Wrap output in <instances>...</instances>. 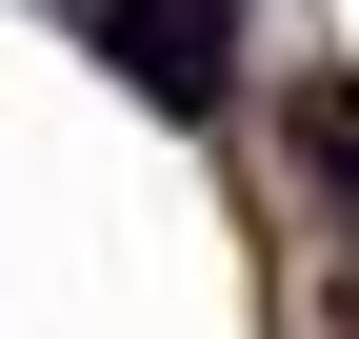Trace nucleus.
Here are the masks:
<instances>
[{"label": "nucleus", "mask_w": 359, "mask_h": 339, "mask_svg": "<svg viewBox=\"0 0 359 339\" xmlns=\"http://www.w3.org/2000/svg\"><path fill=\"white\" fill-rule=\"evenodd\" d=\"M100 60L140 80L160 120H219L240 100V0H100Z\"/></svg>", "instance_id": "f257e3e1"}, {"label": "nucleus", "mask_w": 359, "mask_h": 339, "mask_svg": "<svg viewBox=\"0 0 359 339\" xmlns=\"http://www.w3.org/2000/svg\"><path fill=\"white\" fill-rule=\"evenodd\" d=\"M299 160H320V180L359 200V80H320V100H299Z\"/></svg>", "instance_id": "f03ea898"}]
</instances>
